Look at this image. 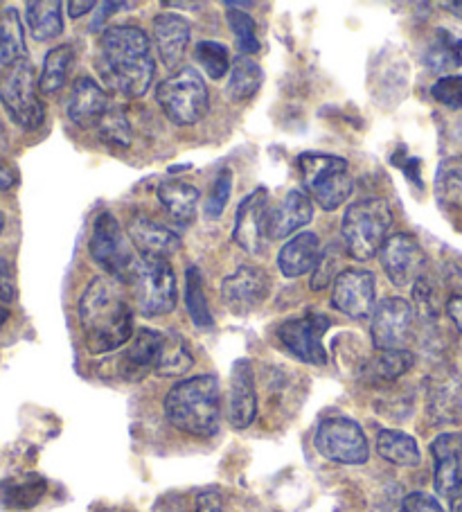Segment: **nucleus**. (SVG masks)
<instances>
[{"label": "nucleus", "mask_w": 462, "mask_h": 512, "mask_svg": "<svg viewBox=\"0 0 462 512\" xmlns=\"http://www.w3.org/2000/svg\"><path fill=\"white\" fill-rule=\"evenodd\" d=\"M165 416L183 434L210 438L221 420V391L215 375L183 379L165 397Z\"/></svg>", "instance_id": "7ed1b4c3"}, {"label": "nucleus", "mask_w": 462, "mask_h": 512, "mask_svg": "<svg viewBox=\"0 0 462 512\" xmlns=\"http://www.w3.org/2000/svg\"><path fill=\"white\" fill-rule=\"evenodd\" d=\"M435 194L442 206L462 210V156L444 158L435 174Z\"/></svg>", "instance_id": "f704fd0d"}, {"label": "nucleus", "mask_w": 462, "mask_h": 512, "mask_svg": "<svg viewBox=\"0 0 462 512\" xmlns=\"http://www.w3.org/2000/svg\"><path fill=\"white\" fill-rule=\"evenodd\" d=\"M16 296V276L12 262L0 255V300L3 303H12Z\"/></svg>", "instance_id": "a18cd8bd"}, {"label": "nucleus", "mask_w": 462, "mask_h": 512, "mask_svg": "<svg viewBox=\"0 0 462 512\" xmlns=\"http://www.w3.org/2000/svg\"><path fill=\"white\" fill-rule=\"evenodd\" d=\"M194 59L206 70L208 77L221 79L230 70V52L224 43L217 41H201L194 48Z\"/></svg>", "instance_id": "e433bc0d"}, {"label": "nucleus", "mask_w": 462, "mask_h": 512, "mask_svg": "<svg viewBox=\"0 0 462 512\" xmlns=\"http://www.w3.org/2000/svg\"><path fill=\"white\" fill-rule=\"evenodd\" d=\"M330 328V319L325 314H307L300 319H289L280 323L278 339L293 357L312 366H325L327 352L323 346V334Z\"/></svg>", "instance_id": "9b49d317"}, {"label": "nucleus", "mask_w": 462, "mask_h": 512, "mask_svg": "<svg viewBox=\"0 0 462 512\" xmlns=\"http://www.w3.org/2000/svg\"><path fill=\"white\" fill-rule=\"evenodd\" d=\"M197 512H221V508H219V503H215V501H206V499H203Z\"/></svg>", "instance_id": "8fccbe9b"}, {"label": "nucleus", "mask_w": 462, "mask_h": 512, "mask_svg": "<svg viewBox=\"0 0 462 512\" xmlns=\"http://www.w3.org/2000/svg\"><path fill=\"white\" fill-rule=\"evenodd\" d=\"M413 361L408 350H379L363 368V375L370 382H395L413 368Z\"/></svg>", "instance_id": "2f4dec72"}, {"label": "nucleus", "mask_w": 462, "mask_h": 512, "mask_svg": "<svg viewBox=\"0 0 462 512\" xmlns=\"http://www.w3.org/2000/svg\"><path fill=\"white\" fill-rule=\"evenodd\" d=\"M262 68L257 61L251 57H239L235 59L233 68H230V79H228V88L226 93L230 100L235 102H246L260 91L262 86Z\"/></svg>", "instance_id": "473e14b6"}, {"label": "nucleus", "mask_w": 462, "mask_h": 512, "mask_svg": "<svg viewBox=\"0 0 462 512\" xmlns=\"http://www.w3.org/2000/svg\"><path fill=\"white\" fill-rule=\"evenodd\" d=\"M16 179H19V174H16L14 167L7 163L5 158H0V192L12 190L16 185Z\"/></svg>", "instance_id": "49530a36"}, {"label": "nucleus", "mask_w": 462, "mask_h": 512, "mask_svg": "<svg viewBox=\"0 0 462 512\" xmlns=\"http://www.w3.org/2000/svg\"><path fill=\"white\" fill-rule=\"evenodd\" d=\"M3 228H5V217L0 213V233H3Z\"/></svg>", "instance_id": "6e6d98bb"}, {"label": "nucleus", "mask_w": 462, "mask_h": 512, "mask_svg": "<svg viewBox=\"0 0 462 512\" xmlns=\"http://www.w3.org/2000/svg\"><path fill=\"white\" fill-rule=\"evenodd\" d=\"M97 127H100V136L104 143H109L113 147H129L131 145V125L122 109L106 111V116L102 118V122Z\"/></svg>", "instance_id": "ea45409f"}, {"label": "nucleus", "mask_w": 462, "mask_h": 512, "mask_svg": "<svg viewBox=\"0 0 462 512\" xmlns=\"http://www.w3.org/2000/svg\"><path fill=\"white\" fill-rule=\"evenodd\" d=\"M95 66L111 91L127 97L145 95L156 75L151 41L136 25L106 28L97 43Z\"/></svg>", "instance_id": "f257e3e1"}, {"label": "nucleus", "mask_w": 462, "mask_h": 512, "mask_svg": "<svg viewBox=\"0 0 462 512\" xmlns=\"http://www.w3.org/2000/svg\"><path fill=\"white\" fill-rule=\"evenodd\" d=\"M271 228V201L264 188L251 192V197H246L239 203L237 215H235V228H233V240L237 246H242L246 253H262L266 242L271 240L269 235Z\"/></svg>", "instance_id": "ddd939ff"}, {"label": "nucleus", "mask_w": 462, "mask_h": 512, "mask_svg": "<svg viewBox=\"0 0 462 512\" xmlns=\"http://www.w3.org/2000/svg\"><path fill=\"white\" fill-rule=\"evenodd\" d=\"M41 88L30 59L7 66L0 75V102L16 125L34 131L46 120V107L41 102Z\"/></svg>", "instance_id": "39448f33"}, {"label": "nucleus", "mask_w": 462, "mask_h": 512, "mask_svg": "<svg viewBox=\"0 0 462 512\" xmlns=\"http://www.w3.org/2000/svg\"><path fill=\"white\" fill-rule=\"evenodd\" d=\"M314 217L312 199L305 192L291 190L282 197L278 206L271 208V240H282V237L293 235L298 228L307 226Z\"/></svg>", "instance_id": "5701e85b"}, {"label": "nucleus", "mask_w": 462, "mask_h": 512, "mask_svg": "<svg viewBox=\"0 0 462 512\" xmlns=\"http://www.w3.org/2000/svg\"><path fill=\"white\" fill-rule=\"evenodd\" d=\"M230 30L235 34V41H237V48L246 52V55H251V52L260 50V41H257V32H255V21L251 14H246L242 10H237V7H230V12L226 14Z\"/></svg>", "instance_id": "58836bf2"}, {"label": "nucleus", "mask_w": 462, "mask_h": 512, "mask_svg": "<svg viewBox=\"0 0 462 512\" xmlns=\"http://www.w3.org/2000/svg\"><path fill=\"white\" fill-rule=\"evenodd\" d=\"M435 490L440 497L453 499L462 492V434H442L433 440Z\"/></svg>", "instance_id": "f3484780"}, {"label": "nucleus", "mask_w": 462, "mask_h": 512, "mask_svg": "<svg viewBox=\"0 0 462 512\" xmlns=\"http://www.w3.org/2000/svg\"><path fill=\"white\" fill-rule=\"evenodd\" d=\"M381 267L395 287H408L422 278L426 255L420 242L408 233L390 235L379 251Z\"/></svg>", "instance_id": "4468645a"}, {"label": "nucleus", "mask_w": 462, "mask_h": 512, "mask_svg": "<svg viewBox=\"0 0 462 512\" xmlns=\"http://www.w3.org/2000/svg\"><path fill=\"white\" fill-rule=\"evenodd\" d=\"M192 364H194L192 352L181 334L176 332L163 334V343H161V350H158L156 366H154L156 373L163 377H181L188 373Z\"/></svg>", "instance_id": "c756f323"}, {"label": "nucleus", "mask_w": 462, "mask_h": 512, "mask_svg": "<svg viewBox=\"0 0 462 512\" xmlns=\"http://www.w3.org/2000/svg\"><path fill=\"white\" fill-rule=\"evenodd\" d=\"M163 334L149 328H142L131 337L129 348L122 357V375L127 379H140L147 375V370L156 366L158 350H161Z\"/></svg>", "instance_id": "b1692460"}, {"label": "nucleus", "mask_w": 462, "mask_h": 512, "mask_svg": "<svg viewBox=\"0 0 462 512\" xmlns=\"http://www.w3.org/2000/svg\"><path fill=\"white\" fill-rule=\"evenodd\" d=\"M48 483L43 476L28 472L0 481V503L10 510H30L46 497Z\"/></svg>", "instance_id": "393cba45"}, {"label": "nucleus", "mask_w": 462, "mask_h": 512, "mask_svg": "<svg viewBox=\"0 0 462 512\" xmlns=\"http://www.w3.org/2000/svg\"><path fill=\"white\" fill-rule=\"evenodd\" d=\"M377 452L381 458H386L388 463L399 465V467H415L422 461L417 440L399 429H381L379 431Z\"/></svg>", "instance_id": "cd10ccee"}, {"label": "nucleus", "mask_w": 462, "mask_h": 512, "mask_svg": "<svg viewBox=\"0 0 462 512\" xmlns=\"http://www.w3.org/2000/svg\"><path fill=\"white\" fill-rule=\"evenodd\" d=\"M156 100L174 125L188 127L199 122L208 111V88L197 68L185 66L158 84Z\"/></svg>", "instance_id": "423d86ee"}, {"label": "nucleus", "mask_w": 462, "mask_h": 512, "mask_svg": "<svg viewBox=\"0 0 462 512\" xmlns=\"http://www.w3.org/2000/svg\"><path fill=\"white\" fill-rule=\"evenodd\" d=\"M185 305H188L190 319L199 328H212V314L206 300V291H203L201 271L197 267H190L185 273Z\"/></svg>", "instance_id": "c9c22d12"}, {"label": "nucleus", "mask_w": 462, "mask_h": 512, "mask_svg": "<svg viewBox=\"0 0 462 512\" xmlns=\"http://www.w3.org/2000/svg\"><path fill=\"white\" fill-rule=\"evenodd\" d=\"M75 64V48L73 46H57L52 48L46 61H43V70H41V77H39V88L41 93H57L61 86L66 84V79L70 75V70H73Z\"/></svg>", "instance_id": "72a5a7b5"}, {"label": "nucleus", "mask_w": 462, "mask_h": 512, "mask_svg": "<svg viewBox=\"0 0 462 512\" xmlns=\"http://www.w3.org/2000/svg\"><path fill=\"white\" fill-rule=\"evenodd\" d=\"M25 57V34L19 12L14 7L0 12V64L5 68Z\"/></svg>", "instance_id": "7c9ffc66"}, {"label": "nucleus", "mask_w": 462, "mask_h": 512, "mask_svg": "<svg viewBox=\"0 0 462 512\" xmlns=\"http://www.w3.org/2000/svg\"><path fill=\"white\" fill-rule=\"evenodd\" d=\"M429 413H433L435 422H460L462 402L451 386H438L429 395Z\"/></svg>", "instance_id": "4c0bfd02"}, {"label": "nucleus", "mask_w": 462, "mask_h": 512, "mask_svg": "<svg viewBox=\"0 0 462 512\" xmlns=\"http://www.w3.org/2000/svg\"><path fill=\"white\" fill-rule=\"evenodd\" d=\"M341 253L336 249H330L327 253H323L321 262H318V267L314 269V276H312V289L314 291H321L325 289L330 282H336V278L341 276Z\"/></svg>", "instance_id": "37998d69"}, {"label": "nucleus", "mask_w": 462, "mask_h": 512, "mask_svg": "<svg viewBox=\"0 0 462 512\" xmlns=\"http://www.w3.org/2000/svg\"><path fill=\"white\" fill-rule=\"evenodd\" d=\"M25 21L37 41L57 39L64 32V16H61V3L57 0L28 3L25 5Z\"/></svg>", "instance_id": "c85d7f7f"}, {"label": "nucleus", "mask_w": 462, "mask_h": 512, "mask_svg": "<svg viewBox=\"0 0 462 512\" xmlns=\"http://www.w3.org/2000/svg\"><path fill=\"white\" fill-rule=\"evenodd\" d=\"M314 445L327 461L341 465H363L370 449L363 429L350 418H327L316 429Z\"/></svg>", "instance_id": "1a4fd4ad"}, {"label": "nucleus", "mask_w": 462, "mask_h": 512, "mask_svg": "<svg viewBox=\"0 0 462 512\" xmlns=\"http://www.w3.org/2000/svg\"><path fill=\"white\" fill-rule=\"evenodd\" d=\"M230 192H233V172L221 170L215 183H212V192L206 201L208 219H219L221 215H224L228 199H230Z\"/></svg>", "instance_id": "a19ab883"}, {"label": "nucleus", "mask_w": 462, "mask_h": 512, "mask_svg": "<svg viewBox=\"0 0 462 512\" xmlns=\"http://www.w3.org/2000/svg\"><path fill=\"white\" fill-rule=\"evenodd\" d=\"M431 95L435 102H440L447 109H462V75L440 77L433 84Z\"/></svg>", "instance_id": "79ce46f5"}, {"label": "nucleus", "mask_w": 462, "mask_h": 512, "mask_svg": "<svg viewBox=\"0 0 462 512\" xmlns=\"http://www.w3.org/2000/svg\"><path fill=\"white\" fill-rule=\"evenodd\" d=\"M449 512H462V492L456 494V497L449 499Z\"/></svg>", "instance_id": "3c124183"}, {"label": "nucleus", "mask_w": 462, "mask_h": 512, "mask_svg": "<svg viewBox=\"0 0 462 512\" xmlns=\"http://www.w3.org/2000/svg\"><path fill=\"white\" fill-rule=\"evenodd\" d=\"M399 512H444V510L440 506V501L433 499L431 494L413 492L402 501V508H399Z\"/></svg>", "instance_id": "c03bdc74"}, {"label": "nucleus", "mask_w": 462, "mask_h": 512, "mask_svg": "<svg viewBox=\"0 0 462 512\" xmlns=\"http://www.w3.org/2000/svg\"><path fill=\"white\" fill-rule=\"evenodd\" d=\"M447 314H449V319L453 321V325L458 328V332L462 334V294L451 296L447 300Z\"/></svg>", "instance_id": "de8ad7c7"}, {"label": "nucleus", "mask_w": 462, "mask_h": 512, "mask_svg": "<svg viewBox=\"0 0 462 512\" xmlns=\"http://www.w3.org/2000/svg\"><path fill=\"white\" fill-rule=\"evenodd\" d=\"M158 201L163 203L179 224H190L197 217V203L201 199L199 190L185 181H165L158 185Z\"/></svg>", "instance_id": "bb28decb"}, {"label": "nucleus", "mask_w": 462, "mask_h": 512, "mask_svg": "<svg viewBox=\"0 0 462 512\" xmlns=\"http://www.w3.org/2000/svg\"><path fill=\"white\" fill-rule=\"evenodd\" d=\"M7 147V129L3 125V120H0V152Z\"/></svg>", "instance_id": "864d4df0"}, {"label": "nucleus", "mask_w": 462, "mask_h": 512, "mask_svg": "<svg viewBox=\"0 0 462 512\" xmlns=\"http://www.w3.org/2000/svg\"><path fill=\"white\" fill-rule=\"evenodd\" d=\"M257 416V393L253 368L248 359H237L230 375V402L228 420L235 429L251 427Z\"/></svg>", "instance_id": "6ab92c4d"}, {"label": "nucleus", "mask_w": 462, "mask_h": 512, "mask_svg": "<svg viewBox=\"0 0 462 512\" xmlns=\"http://www.w3.org/2000/svg\"><path fill=\"white\" fill-rule=\"evenodd\" d=\"M271 291V278L255 264H242L221 285V300L235 314H248L260 307Z\"/></svg>", "instance_id": "2eb2a0df"}, {"label": "nucleus", "mask_w": 462, "mask_h": 512, "mask_svg": "<svg viewBox=\"0 0 462 512\" xmlns=\"http://www.w3.org/2000/svg\"><path fill=\"white\" fill-rule=\"evenodd\" d=\"M300 172L307 192L323 210H336L348 201L354 181L350 165L341 156L330 154H302Z\"/></svg>", "instance_id": "0eeeda50"}, {"label": "nucleus", "mask_w": 462, "mask_h": 512, "mask_svg": "<svg viewBox=\"0 0 462 512\" xmlns=\"http://www.w3.org/2000/svg\"><path fill=\"white\" fill-rule=\"evenodd\" d=\"M129 237L142 258L170 260L181 249V237L172 228L158 224L147 215H136L129 222Z\"/></svg>", "instance_id": "a211bd4d"}, {"label": "nucleus", "mask_w": 462, "mask_h": 512, "mask_svg": "<svg viewBox=\"0 0 462 512\" xmlns=\"http://www.w3.org/2000/svg\"><path fill=\"white\" fill-rule=\"evenodd\" d=\"M154 43L158 48V55L167 68H176L183 61L185 52L190 46L192 28L190 23L179 14H158L154 19Z\"/></svg>", "instance_id": "412c9836"}, {"label": "nucleus", "mask_w": 462, "mask_h": 512, "mask_svg": "<svg viewBox=\"0 0 462 512\" xmlns=\"http://www.w3.org/2000/svg\"><path fill=\"white\" fill-rule=\"evenodd\" d=\"M91 10H95L93 0H84V3H68V14L73 16V19H79V16H84Z\"/></svg>", "instance_id": "09e8293b"}, {"label": "nucleus", "mask_w": 462, "mask_h": 512, "mask_svg": "<svg viewBox=\"0 0 462 512\" xmlns=\"http://www.w3.org/2000/svg\"><path fill=\"white\" fill-rule=\"evenodd\" d=\"M7 321H10V310L0 305V328H3V325H5Z\"/></svg>", "instance_id": "5fc2aeb1"}, {"label": "nucleus", "mask_w": 462, "mask_h": 512, "mask_svg": "<svg viewBox=\"0 0 462 512\" xmlns=\"http://www.w3.org/2000/svg\"><path fill=\"white\" fill-rule=\"evenodd\" d=\"M133 298L145 316L170 314L176 307V280L167 260L142 258L129 273Z\"/></svg>", "instance_id": "6e6552de"}, {"label": "nucleus", "mask_w": 462, "mask_h": 512, "mask_svg": "<svg viewBox=\"0 0 462 512\" xmlns=\"http://www.w3.org/2000/svg\"><path fill=\"white\" fill-rule=\"evenodd\" d=\"M109 111V95L91 77H79L68 97V118L82 129L97 127Z\"/></svg>", "instance_id": "aec40b11"}, {"label": "nucleus", "mask_w": 462, "mask_h": 512, "mask_svg": "<svg viewBox=\"0 0 462 512\" xmlns=\"http://www.w3.org/2000/svg\"><path fill=\"white\" fill-rule=\"evenodd\" d=\"M424 64L433 73L447 77L451 70L462 66V39L447 28H438L426 46Z\"/></svg>", "instance_id": "a878e982"}, {"label": "nucleus", "mask_w": 462, "mask_h": 512, "mask_svg": "<svg viewBox=\"0 0 462 512\" xmlns=\"http://www.w3.org/2000/svg\"><path fill=\"white\" fill-rule=\"evenodd\" d=\"M91 258L106 271V276L129 278L133 269L131 249L127 237L122 233V226L113 213H102L95 219L91 242H88Z\"/></svg>", "instance_id": "9d476101"}, {"label": "nucleus", "mask_w": 462, "mask_h": 512, "mask_svg": "<svg viewBox=\"0 0 462 512\" xmlns=\"http://www.w3.org/2000/svg\"><path fill=\"white\" fill-rule=\"evenodd\" d=\"M323 258V246L316 233H298L282 246L278 255V267L282 276L300 278L314 271Z\"/></svg>", "instance_id": "4be33fe9"}, {"label": "nucleus", "mask_w": 462, "mask_h": 512, "mask_svg": "<svg viewBox=\"0 0 462 512\" xmlns=\"http://www.w3.org/2000/svg\"><path fill=\"white\" fill-rule=\"evenodd\" d=\"M79 323L93 355L118 350L131 339V305L122 278L100 276L88 282L79 300Z\"/></svg>", "instance_id": "f03ea898"}, {"label": "nucleus", "mask_w": 462, "mask_h": 512, "mask_svg": "<svg viewBox=\"0 0 462 512\" xmlns=\"http://www.w3.org/2000/svg\"><path fill=\"white\" fill-rule=\"evenodd\" d=\"M332 305L350 319H368L375 312V276L366 269L343 271L334 282Z\"/></svg>", "instance_id": "dca6fc26"}, {"label": "nucleus", "mask_w": 462, "mask_h": 512, "mask_svg": "<svg viewBox=\"0 0 462 512\" xmlns=\"http://www.w3.org/2000/svg\"><path fill=\"white\" fill-rule=\"evenodd\" d=\"M442 7H447V10H451V14H456L462 19V3H442Z\"/></svg>", "instance_id": "603ef678"}, {"label": "nucleus", "mask_w": 462, "mask_h": 512, "mask_svg": "<svg viewBox=\"0 0 462 512\" xmlns=\"http://www.w3.org/2000/svg\"><path fill=\"white\" fill-rule=\"evenodd\" d=\"M393 226V210L386 199L370 197L361 199L345 210L341 235L345 253L352 260L366 262L381 251Z\"/></svg>", "instance_id": "20e7f679"}, {"label": "nucleus", "mask_w": 462, "mask_h": 512, "mask_svg": "<svg viewBox=\"0 0 462 512\" xmlns=\"http://www.w3.org/2000/svg\"><path fill=\"white\" fill-rule=\"evenodd\" d=\"M415 307L404 298H386L372 312V343L379 350H404L411 339Z\"/></svg>", "instance_id": "f8f14e48"}]
</instances>
